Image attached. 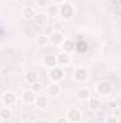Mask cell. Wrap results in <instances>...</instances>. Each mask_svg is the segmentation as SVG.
Segmentation results:
<instances>
[{"instance_id":"obj_13","label":"cell","mask_w":121,"mask_h":123,"mask_svg":"<svg viewBox=\"0 0 121 123\" xmlns=\"http://www.w3.org/2000/svg\"><path fill=\"white\" fill-rule=\"evenodd\" d=\"M33 22L36 23V26L44 27V26L47 25V22H49V16H47V13H44V12H36V16L33 17Z\"/></svg>"},{"instance_id":"obj_28","label":"cell","mask_w":121,"mask_h":123,"mask_svg":"<svg viewBox=\"0 0 121 123\" xmlns=\"http://www.w3.org/2000/svg\"><path fill=\"white\" fill-rule=\"evenodd\" d=\"M0 123H4V122H0Z\"/></svg>"},{"instance_id":"obj_15","label":"cell","mask_w":121,"mask_h":123,"mask_svg":"<svg viewBox=\"0 0 121 123\" xmlns=\"http://www.w3.org/2000/svg\"><path fill=\"white\" fill-rule=\"evenodd\" d=\"M41 63H43L44 67H47V69H53V67L57 66V57H56V55H53V53L46 55V56H43Z\"/></svg>"},{"instance_id":"obj_21","label":"cell","mask_w":121,"mask_h":123,"mask_svg":"<svg viewBox=\"0 0 121 123\" xmlns=\"http://www.w3.org/2000/svg\"><path fill=\"white\" fill-rule=\"evenodd\" d=\"M47 16H49V17H57V16H59V4L51 3V4L47 7Z\"/></svg>"},{"instance_id":"obj_4","label":"cell","mask_w":121,"mask_h":123,"mask_svg":"<svg viewBox=\"0 0 121 123\" xmlns=\"http://www.w3.org/2000/svg\"><path fill=\"white\" fill-rule=\"evenodd\" d=\"M49 79L53 82V83H60L66 79V70L64 67H60V66H56L53 69H49Z\"/></svg>"},{"instance_id":"obj_17","label":"cell","mask_w":121,"mask_h":123,"mask_svg":"<svg viewBox=\"0 0 121 123\" xmlns=\"http://www.w3.org/2000/svg\"><path fill=\"white\" fill-rule=\"evenodd\" d=\"M49 44H50L49 34H46V33H40V34H37V37H36V46H37V47L43 49V47H47Z\"/></svg>"},{"instance_id":"obj_9","label":"cell","mask_w":121,"mask_h":123,"mask_svg":"<svg viewBox=\"0 0 121 123\" xmlns=\"http://www.w3.org/2000/svg\"><path fill=\"white\" fill-rule=\"evenodd\" d=\"M49 39H50V44L60 47V44L64 42L66 36H64V33L60 31V30H53L50 34H49Z\"/></svg>"},{"instance_id":"obj_14","label":"cell","mask_w":121,"mask_h":123,"mask_svg":"<svg viewBox=\"0 0 121 123\" xmlns=\"http://www.w3.org/2000/svg\"><path fill=\"white\" fill-rule=\"evenodd\" d=\"M87 103H88V109L93 110V112H98L103 107V102H101V99L98 96H90Z\"/></svg>"},{"instance_id":"obj_8","label":"cell","mask_w":121,"mask_h":123,"mask_svg":"<svg viewBox=\"0 0 121 123\" xmlns=\"http://www.w3.org/2000/svg\"><path fill=\"white\" fill-rule=\"evenodd\" d=\"M49 103H50V99H49L47 94H44V93H37L36 100H34L33 105H34L37 109L43 110V109H47V107H49Z\"/></svg>"},{"instance_id":"obj_6","label":"cell","mask_w":121,"mask_h":123,"mask_svg":"<svg viewBox=\"0 0 121 123\" xmlns=\"http://www.w3.org/2000/svg\"><path fill=\"white\" fill-rule=\"evenodd\" d=\"M17 100H19V96L17 93H14L13 90H7L1 94V103L3 106H7V107H13L17 105Z\"/></svg>"},{"instance_id":"obj_27","label":"cell","mask_w":121,"mask_h":123,"mask_svg":"<svg viewBox=\"0 0 121 123\" xmlns=\"http://www.w3.org/2000/svg\"><path fill=\"white\" fill-rule=\"evenodd\" d=\"M51 3H54V4H61V3H64L66 0H50Z\"/></svg>"},{"instance_id":"obj_19","label":"cell","mask_w":121,"mask_h":123,"mask_svg":"<svg viewBox=\"0 0 121 123\" xmlns=\"http://www.w3.org/2000/svg\"><path fill=\"white\" fill-rule=\"evenodd\" d=\"M37 80H38V73L36 70H30V72L24 73V82L27 85H34V83H37Z\"/></svg>"},{"instance_id":"obj_29","label":"cell","mask_w":121,"mask_h":123,"mask_svg":"<svg viewBox=\"0 0 121 123\" xmlns=\"http://www.w3.org/2000/svg\"><path fill=\"white\" fill-rule=\"evenodd\" d=\"M0 122H1V120H0Z\"/></svg>"},{"instance_id":"obj_11","label":"cell","mask_w":121,"mask_h":123,"mask_svg":"<svg viewBox=\"0 0 121 123\" xmlns=\"http://www.w3.org/2000/svg\"><path fill=\"white\" fill-rule=\"evenodd\" d=\"M56 57H57V66H60V67H67V66H70L71 64V55H68V53H64V52H60L59 55H56Z\"/></svg>"},{"instance_id":"obj_23","label":"cell","mask_w":121,"mask_h":123,"mask_svg":"<svg viewBox=\"0 0 121 123\" xmlns=\"http://www.w3.org/2000/svg\"><path fill=\"white\" fill-rule=\"evenodd\" d=\"M104 123H120V117H116V116H113L111 113L105 117V120Z\"/></svg>"},{"instance_id":"obj_2","label":"cell","mask_w":121,"mask_h":123,"mask_svg":"<svg viewBox=\"0 0 121 123\" xmlns=\"http://www.w3.org/2000/svg\"><path fill=\"white\" fill-rule=\"evenodd\" d=\"M90 79V70L86 66H76L73 69V80L78 85L87 83V80Z\"/></svg>"},{"instance_id":"obj_20","label":"cell","mask_w":121,"mask_h":123,"mask_svg":"<svg viewBox=\"0 0 121 123\" xmlns=\"http://www.w3.org/2000/svg\"><path fill=\"white\" fill-rule=\"evenodd\" d=\"M10 117H11V107H7V106L0 107V120L1 122H6Z\"/></svg>"},{"instance_id":"obj_10","label":"cell","mask_w":121,"mask_h":123,"mask_svg":"<svg viewBox=\"0 0 121 123\" xmlns=\"http://www.w3.org/2000/svg\"><path fill=\"white\" fill-rule=\"evenodd\" d=\"M36 16V9L33 6H23L20 9V17L26 22H30L33 20V17Z\"/></svg>"},{"instance_id":"obj_7","label":"cell","mask_w":121,"mask_h":123,"mask_svg":"<svg viewBox=\"0 0 121 123\" xmlns=\"http://www.w3.org/2000/svg\"><path fill=\"white\" fill-rule=\"evenodd\" d=\"M36 96H37V92H34L33 89H24L20 93V100L24 105H33L36 100Z\"/></svg>"},{"instance_id":"obj_16","label":"cell","mask_w":121,"mask_h":123,"mask_svg":"<svg viewBox=\"0 0 121 123\" xmlns=\"http://www.w3.org/2000/svg\"><path fill=\"white\" fill-rule=\"evenodd\" d=\"M60 49H61V52L71 55L73 52H76V43L71 39H64V42L60 44Z\"/></svg>"},{"instance_id":"obj_3","label":"cell","mask_w":121,"mask_h":123,"mask_svg":"<svg viewBox=\"0 0 121 123\" xmlns=\"http://www.w3.org/2000/svg\"><path fill=\"white\" fill-rule=\"evenodd\" d=\"M95 92L98 97H110L113 93V85L108 80H101L95 85Z\"/></svg>"},{"instance_id":"obj_1","label":"cell","mask_w":121,"mask_h":123,"mask_svg":"<svg viewBox=\"0 0 121 123\" xmlns=\"http://www.w3.org/2000/svg\"><path fill=\"white\" fill-rule=\"evenodd\" d=\"M74 14H76V9H74V4L68 0H66L64 3L59 4V17H61L64 22H70L74 19Z\"/></svg>"},{"instance_id":"obj_26","label":"cell","mask_w":121,"mask_h":123,"mask_svg":"<svg viewBox=\"0 0 121 123\" xmlns=\"http://www.w3.org/2000/svg\"><path fill=\"white\" fill-rule=\"evenodd\" d=\"M53 123H68V120L66 119V116H57Z\"/></svg>"},{"instance_id":"obj_22","label":"cell","mask_w":121,"mask_h":123,"mask_svg":"<svg viewBox=\"0 0 121 123\" xmlns=\"http://www.w3.org/2000/svg\"><path fill=\"white\" fill-rule=\"evenodd\" d=\"M50 4H51L50 0H36V6H37L38 9H41V10H43V9H47Z\"/></svg>"},{"instance_id":"obj_25","label":"cell","mask_w":121,"mask_h":123,"mask_svg":"<svg viewBox=\"0 0 121 123\" xmlns=\"http://www.w3.org/2000/svg\"><path fill=\"white\" fill-rule=\"evenodd\" d=\"M111 115H113V116H116V117H121V109H120V106H118V107L111 109Z\"/></svg>"},{"instance_id":"obj_12","label":"cell","mask_w":121,"mask_h":123,"mask_svg":"<svg viewBox=\"0 0 121 123\" xmlns=\"http://www.w3.org/2000/svg\"><path fill=\"white\" fill-rule=\"evenodd\" d=\"M63 92V89H61V86L59 83H53L51 82V85H49L47 87H46V94L49 96V97H59Z\"/></svg>"},{"instance_id":"obj_24","label":"cell","mask_w":121,"mask_h":123,"mask_svg":"<svg viewBox=\"0 0 121 123\" xmlns=\"http://www.w3.org/2000/svg\"><path fill=\"white\" fill-rule=\"evenodd\" d=\"M107 106H108L110 109H114V107H118L120 103H118V100H116V99H110V100L107 102Z\"/></svg>"},{"instance_id":"obj_5","label":"cell","mask_w":121,"mask_h":123,"mask_svg":"<svg viewBox=\"0 0 121 123\" xmlns=\"http://www.w3.org/2000/svg\"><path fill=\"white\" fill-rule=\"evenodd\" d=\"M66 119L68 123H80L83 120V112L78 107H68L66 110Z\"/></svg>"},{"instance_id":"obj_18","label":"cell","mask_w":121,"mask_h":123,"mask_svg":"<svg viewBox=\"0 0 121 123\" xmlns=\"http://www.w3.org/2000/svg\"><path fill=\"white\" fill-rule=\"evenodd\" d=\"M90 96H91V92L88 87H78L77 92H76V97L80 102H87Z\"/></svg>"}]
</instances>
